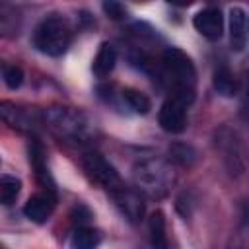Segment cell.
<instances>
[{
	"instance_id": "cell-1",
	"label": "cell",
	"mask_w": 249,
	"mask_h": 249,
	"mask_svg": "<svg viewBox=\"0 0 249 249\" xmlns=\"http://www.w3.org/2000/svg\"><path fill=\"white\" fill-rule=\"evenodd\" d=\"M163 74L171 84V97L191 105L195 99V84H196V70L193 60L175 47L163 51L161 56Z\"/></svg>"
},
{
	"instance_id": "cell-2",
	"label": "cell",
	"mask_w": 249,
	"mask_h": 249,
	"mask_svg": "<svg viewBox=\"0 0 249 249\" xmlns=\"http://www.w3.org/2000/svg\"><path fill=\"white\" fill-rule=\"evenodd\" d=\"M134 183L138 191L152 198H161L169 193L171 185L175 183L173 165L160 158H146L140 160L132 169Z\"/></svg>"
},
{
	"instance_id": "cell-3",
	"label": "cell",
	"mask_w": 249,
	"mask_h": 249,
	"mask_svg": "<svg viewBox=\"0 0 249 249\" xmlns=\"http://www.w3.org/2000/svg\"><path fill=\"white\" fill-rule=\"evenodd\" d=\"M45 124L60 138L70 142H89L93 136V126L84 113L68 107H51L45 111Z\"/></svg>"
},
{
	"instance_id": "cell-4",
	"label": "cell",
	"mask_w": 249,
	"mask_h": 249,
	"mask_svg": "<svg viewBox=\"0 0 249 249\" xmlns=\"http://www.w3.org/2000/svg\"><path fill=\"white\" fill-rule=\"evenodd\" d=\"M72 41L70 23L62 16L45 18L33 31V47L49 56H60L66 53Z\"/></svg>"
},
{
	"instance_id": "cell-5",
	"label": "cell",
	"mask_w": 249,
	"mask_h": 249,
	"mask_svg": "<svg viewBox=\"0 0 249 249\" xmlns=\"http://www.w3.org/2000/svg\"><path fill=\"white\" fill-rule=\"evenodd\" d=\"M214 142H216V148L222 152V160H224L228 171L231 175L243 173L247 167V161H249V154L243 144V138L230 126H222L220 130H216Z\"/></svg>"
},
{
	"instance_id": "cell-6",
	"label": "cell",
	"mask_w": 249,
	"mask_h": 249,
	"mask_svg": "<svg viewBox=\"0 0 249 249\" xmlns=\"http://www.w3.org/2000/svg\"><path fill=\"white\" fill-rule=\"evenodd\" d=\"M82 161H84L86 173H88L95 183H99L103 189H107L109 193H115V191H119L121 187H124L121 175L117 173V169H115L101 154H97V152H86Z\"/></svg>"
},
{
	"instance_id": "cell-7",
	"label": "cell",
	"mask_w": 249,
	"mask_h": 249,
	"mask_svg": "<svg viewBox=\"0 0 249 249\" xmlns=\"http://www.w3.org/2000/svg\"><path fill=\"white\" fill-rule=\"evenodd\" d=\"M158 121H160V126L165 132H171V134L183 132L185 126H187V105L183 101H179V99L169 95L161 103Z\"/></svg>"
},
{
	"instance_id": "cell-8",
	"label": "cell",
	"mask_w": 249,
	"mask_h": 249,
	"mask_svg": "<svg viewBox=\"0 0 249 249\" xmlns=\"http://www.w3.org/2000/svg\"><path fill=\"white\" fill-rule=\"evenodd\" d=\"M117 208L123 212V216H126L128 222L136 224L142 220L144 216V198L138 191L134 189H128V187H121L119 191L111 193Z\"/></svg>"
},
{
	"instance_id": "cell-9",
	"label": "cell",
	"mask_w": 249,
	"mask_h": 249,
	"mask_svg": "<svg viewBox=\"0 0 249 249\" xmlns=\"http://www.w3.org/2000/svg\"><path fill=\"white\" fill-rule=\"evenodd\" d=\"M193 25L202 37H206L208 41H216L222 37V31H224L222 12L218 8H204L195 14Z\"/></svg>"
},
{
	"instance_id": "cell-10",
	"label": "cell",
	"mask_w": 249,
	"mask_h": 249,
	"mask_svg": "<svg viewBox=\"0 0 249 249\" xmlns=\"http://www.w3.org/2000/svg\"><path fill=\"white\" fill-rule=\"evenodd\" d=\"M54 208V198L51 193H37L33 196L27 198L25 206H23V214L25 218H29L35 224H43L49 220V216L53 214Z\"/></svg>"
},
{
	"instance_id": "cell-11",
	"label": "cell",
	"mask_w": 249,
	"mask_h": 249,
	"mask_svg": "<svg viewBox=\"0 0 249 249\" xmlns=\"http://www.w3.org/2000/svg\"><path fill=\"white\" fill-rule=\"evenodd\" d=\"M230 45L233 51H243L247 45V14L243 8H230Z\"/></svg>"
},
{
	"instance_id": "cell-12",
	"label": "cell",
	"mask_w": 249,
	"mask_h": 249,
	"mask_svg": "<svg viewBox=\"0 0 249 249\" xmlns=\"http://www.w3.org/2000/svg\"><path fill=\"white\" fill-rule=\"evenodd\" d=\"M117 64V51L111 43H101L95 58H93V64H91V70L97 78H107L113 68Z\"/></svg>"
},
{
	"instance_id": "cell-13",
	"label": "cell",
	"mask_w": 249,
	"mask_h": 249,
	"mask_svg": "<svg viewBox=\"0 0 249 249\" xmlns=\"http://www.w3.org/2000/svg\"><path fill=\"white\" fill-rule=\"evenodd\" d=\"M214 89L224 95V97H233L239 89V82L233 78V74L226 68V66H220L216 72H214Z\"/></svg>"
},
{
	"instance_id": "cell-14",
	"label": "cell",
	"mask_w": 249,
	"mask_h": 249,
	"mask_svg": "<svg viewBox=\"0 0 249 249\" xmlns=\"http://www.w3.org/2000/svg\"><path fill=\"white\" fill-rule=\"evenodd\" d=\"M148 228H150L152 247H154V249H169V245H167V235H165V218H163V214H161L160 210H156V212L150 216Z\"/></svg>"
},
{
	"instance_id": "cell-15",
	"label": "cell",
	"mask_w": 249,
	"mask_h": 249,
	"mask_svg": "<svg viewBox=\"0 0 249 249\" xmlns=\"http://www.w3.org/2000/svg\"><path fill=\"white\" fill-rule=\"evenodd\" d=\"M196 150L191 146V144H185V142H175L169 146V160L181 167H191L195 165L196 161Z\"/></svg>"
},
{
	"instance_id": "cell-16",
	"label": "cell",
	"mask_w": 249,
	"mask_h": 249,
	"mask_svg": "<svg viewBox=\"0 0 249 249\" xmlns=\"http://www.w3.org/2000/svg\"><path fill=\"white\" fill-rule=\"evenodd\" d=\"M99 243H101V233L93 228H88V226L78 228L72 235L74 249H97Z\"/></svg>"
},
{
	"instance_id": "cell-17",
	"label": "cell",
	"mask_w": 249,
	"mask_h": 249,
	"mask_svg": "<svg viewBox=\"0 0 249 249\" xmlns=\"http://www.w3.org/2000/svg\"><path fill=\"white\" fill-rule=\"evenodd\" d=\"M121 93H123V101H124L134 113L146 115V113L150 111L152 103H150V99H148L142 91H138V89H134V88H124Z\"/></svg>"
},
{
	"instance_id": "cell-18",
	"label": "cell",
	"mask_w": 249,
	"mask_h": 249,
	"mask_svg": "<svg viewBox=\"0 0 249 249\" xmlns=\"http://www.w3.org/2000/svg\"><path fill=\"white\" fill-rule=\"evenodd\" d=\"M21 191V181L14 175H2L0 179V202L12 204Z\"/></svg>"
},
{
	"instance_id": "cell-19",
	"label": "cell",
	"mask_w": 249,
	"mask_h": 249,
	"mask_svg": "<svg viewBox=\"0 0 249 249\" xmlns=\"http://www.w3.org/2000/svg\"><path fill=\"white\" fill-rule=\"evenodd\" d=\"M2 78L10 89H18L23 84V70L16 64H4L2 66Z\"/></svg>"
},
{
	"instance_id": "cell-20",
	"label": "cell",
	"mask_w": 249,
	"mask_h": 249,
	"mask_svg": "<svg viewBox=\"0 0 249 249\" xmlns=\"http://www.w3.org/2000/svg\"><path fill=\"white\" fill-rule=\"evenodd\" d=\"M103 12L111 18V19H124V16H126V10H124V6L123 4H119V2H113V0H109V2H103Z\"/></svg>"
},
{
	"instance_id": "cell-21",
	"label": "cell",
	"mask_w": 249,
	"mask_h": 249,
	"mask_svg": "<svg viewBox=\"0 0 249 249\" xmlns=\"http://www.w3.org/2000/svg\"><path fill=\"white\" fill-rule=\"evenodd\" d=\"M89 218H91V212L86 206H76L74 212H72V220L78 224V228H82Z\"/></svg>"
},
{
	"instance_id": "cell-22",
	"label": "cell",
	"mask_w": 249,
	"mask_h": 249,
	"mask_svg": "<svg viewBox=\"0 0 249 249\" xmlns=\"http://www.w3.org/2000/svg\"><path fill=\"white\" fill-rule=\"evenodd\" d=\"M247 91H249V72H247Z\"/></svg>"
}]
</instances>
